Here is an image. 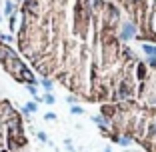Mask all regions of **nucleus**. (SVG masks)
I'll return each mask as SVG.
<instances>
[{
	"mask_svg": "<svg viewBox=\"0 0 156 152\" xmlns=\"http://www.w3.org/2000/svg\"><path fill=\"white\" fill-rule=\"evenodd\" d=\"M134 32H136L134 24H132V22H126V24L122 26V32H120V40H130V38L134 36Z\"/></svg>",
	"mask_w": 156,
	"mask_h": 152,
	"instance_id": "f257e3e1",
	"label": "nucleus"
},
{
	"mask_svg": "<svg viewBox=\"0 0 156 152\" xmlns=\"http://www.w3.org/2000/svg\"><path fill=\"white\" fill-rule=\"evenodd\" d=\"M118 142L122 144V146H126V144H130V136H120V138H116Z\"/></svg>",
	"mask_w": 156,
	"mask_h": 152,
	"instance_id": "39448f33",
	"label": "nucleus"
},
{
	"mask_svg": "<svg viewBox=\"0 0 156 152\" xmlns=\"http://www.w3.org/2000/svg\"><path fill=\"white\" fill-rule=\"evenodd\" d=\"M26 88H28V92H30V94H36V88H34V86H30V84H28Z\"/></svg>",
	"mask_w": 156,
	"mask_h": 152,
	"instance_id": "1a4fd4ad",
	"label": "nucleus"
},
{
	"mask_svg": "<svg viewBox=\"0 0 156 152\" xmlns=\"http://www.w3.org/2000/svg\"><path fill=\"white\" fill-rule=\"evenodd\" d=\"M36 110H38L36 102H30V104H26V106H24V114H28V112H36Z\"/></svg>",
	"mask_w": 156,
	"mask_h": 152,
	"instance_id": "7ed1b4c3",
	"label": "nucleus"
},
{
	"mask_svg": "<svg viewBox=\"0 0 156 152\" xmlns=\"http://www.w3.org/2000/svg\"><path fill=\"white\" fill-rule=\"evenodd\" d=\"M72 112H74V114H82V108H78V106H72Z\"/></svg>",
	"mask_w": 156,
	"mask_h": 152,
	"instance_id": "9d476101",
	"label": "nucleus"
},
{
	"mask_svg": "<svg viewBox=\"0 0 156 152\" xmlns=\"http://www.w3.org/2000/svg\"><path fill=\"white\" fill-rule=\"evenodd\" d=\"M2 40H6V42H12V40H14V36H10V34H2Z\"/></svg>",
	"mask_w": 156,
	"mask_h": 152,
	"instance_id": "6e6552de",
	"label": "nucleus"
},
{
	"mask_svg": "<svg viewBox=\"0 0 156 152\" xmlns=\"http://www.w3.org/2000/svg\"><path fill=\"white\" fill-rule=\"evenodd\" d=\"M104 152H112V150H110V148H106V150H104Z\"/></svg>",
	"mask_w": 156,
	"mask_h": 152,
	"instance_id": "ddd939ff",
	"label": "nucleus"
},
{
	"mask_svg": "<svg viewBox=\"0 0 156 152\" xmlns=\"http://www.w3.org/2000/svg\"><path fill=\"white\" fill-rule=\"evenodd\" d=\"M6 14H12V10H14V6H12V2H6Z\"/></svg>",
	"mask_w": 156,
	"mask_h": 152,
	"instance_id": "0eeeda50",
	"label": "nucleus"
},
{
	"mask_svg": "<svg viewBox=\"0 0 156 152\" xmlns=\"http://www.w3.org/2000/svg\"><path fill=\"white\" fill-rule=\"evenodd\" d=\"M42 100H44L46 104H54V96H52L50 92H48V94H44V98H42Z\"/></svg>",
	"mask_w": 156,
	"mask_h": 152,
	"instance_id": "20e7f679",
	"label": "nucleus"
},
{
	"mask_svg": "<svg viewBox=\"0 0 156 152\" xmlns=\"http://www.w3.org/2000/svg\"><path fill=\"white\" fill-rule=\"evenodd\" d=\"M38 138H40V140H42V142H46V140H48V138H46V134H44V132H40V134H38Z\"/></svg>",
	"mask_w": 156,
	"mask_h": 152,
	"instance_id": "9b49d317",
	"label": "nucleus"
},
{
	"mask_svg": "<svg viewBox=\"0 0 156 152\" xmlns=\"http://www.w3.org/2000/svg\"><path fill=\"white\" fill-rule=\"evenodd\" d=\"M142 50L148 56H156V46H152V44H142Z\"/></svg>",
	"mask_w": 156,
	"mask_h": 152,
	"instance_id": "f03ea898",
	"label": "nucleus"
},
{
	"mask_svg": "<svg viewBox=\"0 0 156 152\" xmlns=\"http://www.w3.org/2000/svg\"><path fill=\"white\" fill-rule=\"evenodd\" d=\"M42 86H44L46 90H52V82H50V80H46V78L42 80Z\"/></svg>",
	"mask_w": 156,
	"mask_h": 152,
	"instance_id": "423d86ee",
	"label": "nucleus"
},
{
	"mask_svg": "<svg viewBox=\"0 0 156 152\" xmlns=\"http://www.w3.org/2000/svg\"><path fill=\"white\" fill-rule=\"evenodd\" d=\"M46 118H48V120H54L56 116H54V112H48V114H46Z\"/></svg>",
	"mask_w": 156,
	"mask_h": 152,
	"instance_id": "f8f14e48",
	"label": "nucleus"
}]
</instances>
